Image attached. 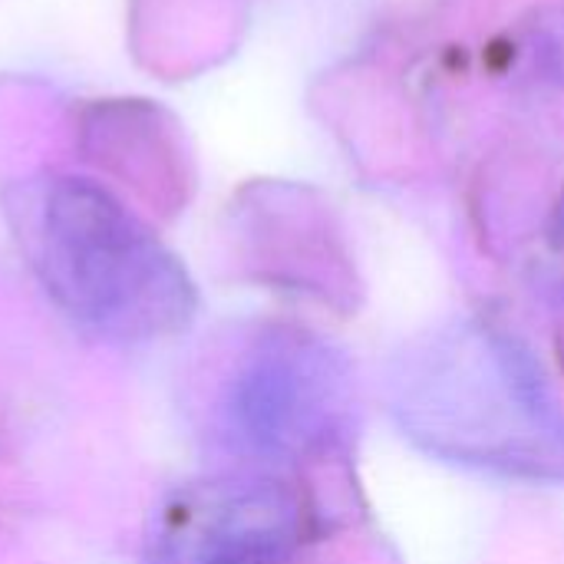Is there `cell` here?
Segmentation results:
<instances>
[{
	"label": "cell",
	"mask_w": 564,
	"mask_h": 564,
	"mask_svg": "<svg viewBox=\"0 0 564 564\" xmlns=\"http://www.w3.org/2000/svg\"><path fill=\"white\" fill-rule=\"evenodd\" d=\"M7 218L36 281L96 337L142 344L188 324L195 291L182 264L96 182H20L7 195Z\"/></svg>",
	"instance_id": "cell-1"
},
{
	"label": "cell",
	"mask_w": 564,
	"mask_h": 564,
	"mask_svg": "<svg viewBox=\"0 0 564 564\" xmlns=\"http://www.w3.org/2000/svg\"><path fill=\"white\" fill-rule=\"evenodd\" d=\"M344 393V364L327 344L274 330L238 360L221 416L238 449L288 463L337 436Z\"/></svg>",
	"instance_id": "cell-2"
},
{
	"label": "cell",
	"mask_w": 564,
	"mask_h": 564,
	"mask_svg": "<svg viewBox=\"0 0 564 564\" xmlns=\"http://www.w3.org/2000/svg\"><path fill=\"white\" fill-rule=\"evenodd\" d=\"M297 506L261 476H228L172 496L155 525L152 564H291Z\"/></svg>",
	"instance_id": "cell-3"
}]
</instances>
